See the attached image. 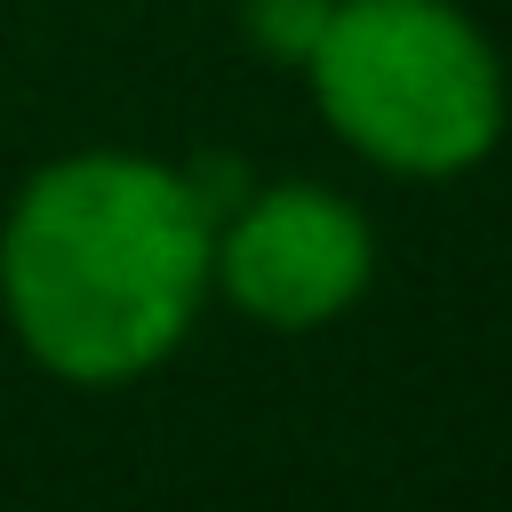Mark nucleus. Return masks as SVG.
I'll return each instance as SVG.
<instances>
[{
  "label": "nucleus",
  "instance_id": "obj_1",
  "mask_svg": "<svg viewBox=\"0 0 512 512\" xmlns=\"http://www.w3.org/2000/svg\"><path fill=\"white\" fill-rule=\"evenodd\" d=\"M208 240L216 216L192 176L144 152H72L0 224V304L48 376L128 384L192 336Z\"/></svg>",
  "mask_w": 512,
  "mask_h": 512
},
{
  "label": "nucleus",
  "instance_id": "obj_2",
  "mask_svg": "<svg viewBox=\"0 0 512 512\" xmlns=\"http://www.w3.org/2000/svg\"><path fill=\"white\" fill-rule=\"evenodd\" d=\"M304 72L328 128L392 176H456L504 136V64L448 0H328Z\"/></svg>",
  "mask_w": 512,
  "mask_h": 512
},
{
  "label": "nucleus",
  "instance_id": "obj_3",
  "mask_svg": "<svg viewBox=\"0 0 512 512\" xmlns=\"http://www.w3.org/2000/svg\"><path fill=\"white\" fill-rule=\"evenodd\" d=\"M368 272H376L368 216L320 184H272L208 240V280L248 320L288 328V336L352 312Z\"/></svg>",
  "mask_w": 512,
  "mask_h": 512
},
{
  "label": "nucleus",
  "instance_id": "obj_4",
  "mask_svg": "<svg viewBox=\"0 0 512 512\" xmlns=\"http://www.w3.org/2000/svg\"><path fill=\"white\" fill-rule=\"evenodd\" d=\"M320 16H328V0H256V8H248V24H256L280 56H296V64H304V48H312Z\"/></svg>",
  "mask_w": 512,
  "mask_h": 512
}]
</instances>
